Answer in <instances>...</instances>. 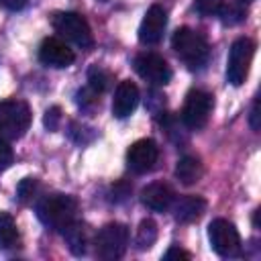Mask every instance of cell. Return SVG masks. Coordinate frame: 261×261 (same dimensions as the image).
Here are the masks:
<instances>
[{"label":"cell","mask_w":261,"mask_h":261,"mask_svg":"<svg viewBox=\"0 0 261 261\" xmlns=\"http://www.w3.org/2000/svg\"><path fill=\"white\" fill-rule=\"evenodd\" d=\"M173 200H175L173 190H171L167 184H161V181L149 184V186H145V188L141 190V202H143L147 208L155 210V212H163V210L171 208Z\"/></svg>","instance_id":"cell-14"},{"label":"cell","mask_w":261,"mask_h":261,"mask_svg":"<svg viewBox=\"0 0 261 261\" xmlns=\"http://www.w3.org/2000/svg\"><path fill=\"white\" fill-rule=\"evenodd\" d=\"M18 243V228L8 212H0V247L12 249Z\"/></svg>","instance_id":"cell-19"},{"label":"cell","mask_w":261,"mask_h":261,"mask_svg":"<svg viewBox=\"0 0 261 261\" xmlns=\"http://www.w3.org/2000/svg\"><path fill=\"white\" fill-rule=\"evenodd\" d=\"M218 16L222 20V24H239L247 18V4L243 0H230V2H222L220 10H218Z\"/></svg>","instance_id":"cell-18"},{"label":"cell","mask_w":261,"mask_h":261,"mask_svg":"<svg viewBox=\"0 0 261 261\" xmlns=\"http://www.w3.org/2000/svg\"><path fill=\"white\" fill-rule=\"evenodd\" d=\"M159 159V147L153 139L135 141L126 151V165L135 173H147L155 167Z\"/></svg>","instance_id":"cell-10"},{"label":"cell","mask_w":261,"mask_h":261,"mask_svg":"<svg viewBox=\"0 0 261 261\" xmlns=\"http://www.w3.org/2000/svg\"><path fill=\"white\" fill-rule=\"evenodd\" d=\"M59 122H61V108L59 106H51L43 116V124H45L47 130H57Z\"/></svg>","instance_id":"cell-26"},{"label":"cell","mask_w":261,"mask_h":261,"mask_svg":"<svg viewBox=\"0 0 261 261\" xmlns=\"http://www.w3.org/2000/svg\"><path fill=\"white\" fill-rule=\"evenodd\" d=\"M137 104H139V88L130 80L120 82L116 86L114 98H112V116L114 118H126L133 114Z\"/></svg>","instance_id":"cell-13"},{"label":"cell","mask_w":261,"mask_h":261,"mask_svg":"<svg viewBox=\"0 0 261 261\" xmlns=\"http://www.w3.org/2000/svg\"><path fill=\"white\" fill-rule=\"evenodd\" d=\"M29 0H0V6H4L6 10H20L27 6Z\"/></svg>","instance_id":"cell-30"},{"label":"cell","mask_w":261,"mask_h":261,"mask_svg":"<svg viewBox=\"0 0 261 261\" xmlns=\"http://www.w3.org/2000/svg\"><path fill=\"white\" fill-rule=\"evenodd\" d=\"M128 247V228L120 222L104 224L94 237V251L96 257L104 261H116L124 255Z\"/></svg>","instance_id":"cell-3"},{"label":"cell","mask_w":261,"mask_h":261,"mask_svg":"<svg viewBox=\"0 0 261 261\" xmlns=\"http://www.w3.org/2000/svg\"><path fill=\"white\" fill-rule=\"evenodd\" d=\"M163 259L165 261H171V259H192V255L188 253V251H184V249H179V247H169L165 253H163Z\"/></svg>","instance_id":"cell-29"},{"label":"cell","mask_w":261,"mask_h":261,"mask_svg":"<svg viewBox=\"0 0 261 261\" xmlns=\"http://www.w3.org/2000/svg\"><path fill=\"white\" fill-rule=\"evenodd\" d=\"M202 173H204V167H202L200 159L198 157H192V155H184L177 161V165H175V177L184 186H192V184L200 181Z\"/></svg>","instance_id":"cell-17"},{"label":"cell","mask_w":261,"mask_h":261,"mask_svg":"<svg viewBox=\"0 0 261 261\" xmlns=\"http://www.w3.org/2000/svg\"><path fill=\"white\" fill-rule=\"evenodd\" d=\"M31 126V108L22 100L0 102V135L6 139H20Z\"/></svg>","instance_id":"cell-5"},{"label":"cell","mask_w":261,"mask_h":261,"mask_svg":"<svg viewBox=\"0 0 261 261\" xmlns=\"http://www.w3.org/2000/svg\"><path fill=\"white\" fill-rule=\"evenodd\" d=\"M253 55H255V43L247 37H241L230 45L226 59V80L232 86H241L247 80Z\"/></svg>","instance_id":"cell-6"},{"label":"cell","mask_w":261,"mask_h":261,"mask_svg":"<svg viewBox=\"0 0 261 261\" xmlns=\"http://www.w3.org/2000/svg\"><path fill=\"white\" fill-rule=\"evenodd\" d=\"M259 212H261V210H255V214H253V224H255V228H259Z\"/></svg>","instance_id":"cell-31"},{"label":"cell","mask_w":261,"mask_h":261,"mask_svg":"<svg viewBox=\"0 0 261 261\" xmlns=\"http://www.w3.org/2000/svg\"><path fill=\"white\" fill-rule=\"evenodd\" d=\"M171 47H173L175 55L179 57V61L190 69H200L202 65H206L208 55H210L208 41L198 31H194L190 27H181L173 33Z\"/></svg>","instance_id":"cell-2"},{"label":"cell","mask_w":261,"mask_h":261,"mask_svg":"<svg viewBox=\"0 0 261 261\" xmlns=\"http://www.w3.org/2000/svg\"><path fill=\"white\" fill-rule=\"evenodd\" d=\"M133 65H135V71L145 82H149L153 86H165L171 80V69H169L167 61L157 53H151V51L139 53L135 57Z\"/></svg>","instance_id":"cell-9"},{"label":"cell","mask_w":261,"mask_h":261,"mask_svg":"<svg viewBox=\"0 0 261 261\" xmlns=\"http://www.w3.org/2000/svg\"><path fill=\"white\" fill-rule=\"evenodd\" d=\"M73 59H75L73 51L67 47V43H63L57 37H47L39 47V61L47 67L63 69V67H69Z\"/></svg>","instance_id":"cell-12"},{"label":"cell","mask_w":261,"mask_h":261,"mask_svg":"<svg viewBox=\"0 0 261 261\" xmlns=\"http://www.w3.org/2000/svg\"><path fill=\"white\" fill-rule=\"evenodd\" d=\"M261 104H259V98L253 100V108H251V114H249V124L253 130H259L261 128Z\"/></svg>","instance_id":"cell-28"},{"label":"cell","mask_w":261,"mask_h":261,"mask_svg":"<svg viewBox=\"0 0 261 261\" xmlns=\"http://www.w3.org/2000/svg\"><path fill=\"white\" fill-rule=\"evenodd\" d=\"M77 200L67 194H51L43 196L37 202V218L51 230H63L69 222L75 220Z\"/></svg>","instance_id":"cell-1"},{"label":"cell","mask_w":261,"mask_h":261,"mask_svg":"<svg viewBox=\"0 0 261 261\" xmlns=\"http://www.w3.org/2000/svg\"><path fill=\"white\" fill-rule=\"evenodd\" d=\"M112 73L110 71H106L104 67H100V65H92L90 69H88V88L92 90V92H96V94H104L110 86H112Z\"/></svg>","instance_id":"cell-20"},{"label":"cell","mask_w":261,"mask_h":261,"mask_svg":"<svg viewBox=\"0 0 261 261\" xmlns=\"http://www.w3.org/2000/svg\"><path fill=\"white\" fill-rule=\"evenodd\" d=\"M51 24L55 33H59L63 39L71 41L73 45L82 49H90L94 45V35L88 24V20L77 12H55L51 16Z\"/></svg>","instance_id":"cell-4"},{"label":"cell","mask_w":261,"mask_h":261,"mask_svg":"<svg viewBox=\"0 0 261 261\" xmlns=\"http://www.w3.org/2000/svg\"><path fill=\"white\" fill-rule=\"evenodd\" d=\"M39 190H41V186H39V181H37L35 177H24V179L16 186V198H18L22 204H31L33 200H37Z\"/></svg>","instance_id":"cell-22"},{"label":"cell","mask_w":261,"mask_h":261,"mask_svg":"<svg viewBox=\"0 0 261 261\" xmlns=\"http://www.w3.org/2000/svg\"><path fill=\"white\" fill-rule=\"evenodd\" d=\"M222 2L224 0H194V6L202 16H212V14H218Z\"/></svg>","instance_id":"cell-25"},{"label":"cell","mask_w":261,"mask_h":261,"mask_svg":"<svg viewBox=\"0 0 261 261\" xmlns=\"http://www.w3.org/2000/svg\"><path fill=\"white\" fill-rule=\"evenodd\" d=\"M155 241H157V224H155V220H151V218L141 220V224L137 228V237H135L137 249L139 251H147V249L153 247Z\"/></svg>","instance_id":"cell-21"},{"label":"cell","mask_w":261,"mask_h":261,"mask_svg":"<svg viewBox=\"0 0 261 261\" xmlns=\"http://www.w3.org/2000/svg\"><path fill=\"white\" fill-rule=\"evenodd\" d=\"M210 247L220 257H237L241 253V237L232 222L226 218H214L208 226Z\"/></svg>","instance_id":"cell-7"},{"label":"cell","mask_w":261,"mask_h":261,"mask_svg":"<svg viewBox=\"0 0 261 261\" xmlns=\"http://www.w3.org/2000/svg\"><path fill=\"white\" fill-rule=\"evenodd\" d=\"M165 27H167V12L163 10V6L159 4L149 6L139 27V41L143 45H157L163 39Z\"/></svg>","instance_id":"cell-11"},{"label":"cell","mask_w":261,"mask_h":261,"mask_svg":"<svg viewBox=\"0 0 261 261\" xmlns=\"http://www.w3.org/2000/svg\"><path fill=\"white\" fill-rule=\"evenodd\" d=\"M94 137H96V133H94L90 126H86V124H82V122H75V120L69 122V139H71L73 143L86 145V143L94 141Z\"/></svg>","instance_id":"cell-23"},{"label":"cell","mask_w":261,"mask_h":261,"mask_svg":"<svg viewBox=\"0 0 261 261\" xmlns=\"http://www.w3.org/2000/svg\"><path fill=\"white\" fill-rule=\"evenodd\" d=\"M173 216L179 222H194L198 220L206 210V200L202 196H181L173 200L171 204Z\"/></svg>","instance_id":"cell-15"},{"label":"cell","mask_w":261,"mask_h":261,"mask_svg":"<svg viewBox=\"0 0 261 261\" xmlns=\"http://www.w3.org/2000/svg\"><path fill=\"white\" fill-rule=\"evenodd\" d=\"M212 94L204 90H190L181 108V122L190 130H200L206 126L212 112Z\"/></svg>","instance_id":"cell-8"},{"label":"cell","mask_w":261,"mask_h":261,"mask_svg":"<svg viewBox=\"0 0 261 261\" xmlns=\"http://www.w3.org/2000/svg\"><path fill=\"white\" fill-rule=\"evenodd\" d=\"M243 2H245V4H247V2H253V0H243Z\"/></svg>","instance_id":"cell-32"},{"label":"cell","mask_w":261,"mask_h":261,"mask_svg":"<svg viewBox=\"0 0 261 261\" xmlns=\"http://www.w3.org/2000/svg\"><path fill=\"white\" fill-rule=\"evenodd\" d=\"M98 2H108V0H98Z\"/></svg>","instance_id":"cell-33"},{"label":"cell","mask_w":261,"mask_h":261,"mask_svg":"<svg viewBox=\"0 0 261 261\" xmlns=\"http://www.w3.org/2000/svg\"><path fill=\"white\" fill-rule=\"evenodd\" d=\"M12 159H14V153H12V147L0 137V171L8 169L12 165Z\"/></svg>","instance_id":"cell-27"},{"label":"cell","mask_w":261,"mask_h":261,"mask_svg":"<svg viewBox=\"0 0 261 261\" xmlns=\"http://www.w3.org/2000/svg\"><path fill=\"white\" fill-rule=\"evenodd\" d=\"M61 234H63V239H65V243H67V249H69L73 255H77V257L86 255L88 245H90V230H88V226H86L84 222H77V220L69 222V224L61 230Z\"/></svg>","instance_id":"cell-16"},{"label":"cell","mask_w":261,"mask_h":261,"mask_svg":"<svg viewBox=\"0 0 261 261\" xmlns=\"http://www.w3.org/2000/svg\"><path fill=\"white\" fill-rule=\"evenodd\" d=\"M77 106L84 110V112H92L96 106H98V94L92 92L90 88H84L77 92V98H75Z\"/></svg>","instance_id":"cell-24"}]
</instances>
